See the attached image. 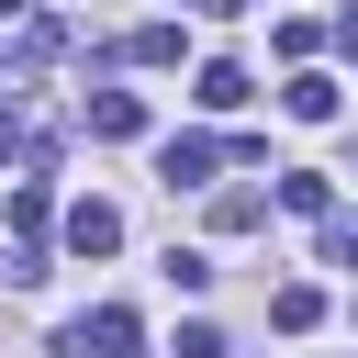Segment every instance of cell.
I'll list each match as a JSON object with an SVG mask.
<instances>
[{"mask_svg": "<svg viewBox=\"0 0 358 358\" xmlns=\"http://www.w3.org/2000/svg\"><path fill=\"white\" fill-rule=\"evenodd\" d=\"M145 347V324L123 313V302H101V313H78L67 336H56V358H134Z\"/></svg>", "mask_w": 358, "mask_h": 358, "instance_id": "obj_1", "label": "cell"}, {"mask_svg": "<svg viewBox=\"0 0 358 358\" xmlns=\"http://www.w3.org/2000/svg\"><path fill=\"white\" fill-rule=\"evenodd\" d=\"M56 235H67V257H112V246H123V213H112V201H67Z\"/></svg>", "mask_w": 358, "mask_h": 358, "instance_id": "obj_2", "label": "cell"}, {"mask_svg": "<svg viewBox=\"0 0 358 358\" xmlns=\"http://www.w3.org/2000/svg\"><path fill=\"white\" fill-rule=\"evenodd\" d=\"M213 168H224V145H213V134H168V157H157V179H168V190H201Z\"/></svg>", "mask_w": 358, "mask_h": 358, "instance_id": "obj_3", "label": "cell"}, {"mask_svg": "<svg viewBox=\"0 0 358 358\" xmlns=\"http://www.w3.org/2000/svg\"><path fill=\"white\" fill-rule=\"evenodd\" d=\"M280 112H291V123H336V112H347V90H336L324 67H302V78L280 90Z\"/></svg>", "mask_w": 358, "mask_h": 358, "instance_id": "obj_4", "label": "cell"}, {"mask_svg": "<svg viewBox=\"0 0 358 358\" xmlns=\"http://www.w3.org/2000/svg\"><path fill=\"white\" fill-rule=\"evenodd\" d=\"M90 134H101V145H134V134H145V101H134V90H90Z\"/></svg>", "mask_w": 358, "mask_h": 358, "instance_id": "obj_5", "label": "cell"}, {"mask_svg": "<svg viewBox=\"0 0 358 358\" xmlns=\"http://www.w3.org/2000/svg\"><path fill=\"white\" fill-rule=\"evenodd\" d=\"M0 224H11V246H45V224H56V201H45V179H22V190L0 201Z\"/></svg>", "mask_w": 358, "mask_h": 358, "instance_id": "obj_6", "label": "cell"}, {"mask_svg": "<svg viewBox=\"0 0 358 358\" xmlns=\"http://www.w3.org/2000/svg\"><path fill=\"white\" fill-rule=\"evenodd\" d=\"M268 324H280V336H313V324H324V291H313V280H280V291H268Z\"/></svg>", "mask_w": 358, "mask_h": 358, "instance_id": "obj_7", "label": "cell"}, {"mask_svg": "<svg viewBox=\"0 0 358 358\" xmlns=\"http://www.w3.org/2000/svg\"><path fill=\"white\" fill-rule=\"evenodd\" d=\"M123 56H134V67H179V22H134Z\"/></svg>", "mask_w": 358, "mask_h": 358, "instance_id": "obj_8", "label": "cell"}, {"mask_svg": "<svg viewBox=\"0 0 358 358\" xmlns=\"http://www.w3.org/2000/svg\"><path fill=\"white\" fill-rule=\"evenodd\" d=\"M190 101H201V112H235V101H246V67H235V56H213V67H201V90H190Z\"/></svg>", "mask_w": 358, "mask_h": 358, "instance_id": "obj_9", "label": "cell"}, {"mask_svg": "<svg viewBox=\"0 0 358 358\" xmlns=\"http://www.w3.org/2000/svg\"><path fill=\"white\" fill-rule=\"evenodd\" d=\"M257 224H268L257 190H224V201H213V235H257Z\"/></svg>", "mask_w": 358, "mask_h": 358, "instance_id": "obj_10", "label": "cell"}, {"mask_svg": "<svg viewBox=\"0 0 358 358\" xmlns=\"http://www.w3.org/2000/svg\"><path fill=\"white\" fill-rule=\"evenodd\" d=\"M280 201H291V213H324L336 190H324V168H291V179H280Z\"/></svg>", "mask_w": 358, "mask_h": 358, "instance_id": "obj_11", "label": "cell"}, {"mask_svg": "<svg viewBox=\"0 0 358 358\" xmlns=\"http://www.w3.org/2000/svg\"><path fill=\"white\" fill-rule=\"evenodd\" d=\"M179 358H224V336L213 324H179Z\"/></svg>", "mask_w": 358, "mask_h": 358, "instance_id": "obj_12", "label": "cell"}, {"mask_svg": "<svg viewBox=\"0 0 358 358\" xmlns=\"http://www.w3.org/2000/svg\"><path fill=\"white\" fill-rule=\"evenodd\" d=\"M336 45H347V56H358V0H347V11H336Z\"/></svg>", "mask_w": 358, "mask_h": 358, "instance_id": "obj_13", "label": "cell"}, {"mask_svg": "<svg viewBox=\"0 0 358 358\" xmlns=\"http://www.w3.org/2000/svg\"><path fill=\"white\" fill-rule=\"evenodd\" d=\"M190 11H201V22H224V11H246V0H190Z\"/></svg>", "mask_w": 358, "mask_h": 358, "instance_id": "obj_14", "label": "cell"}, {"mask_svg": "<svg viewBox=\"0 0 358 358\" xmlns=\"http://www.w3.org/2000/svg\"><path fill=\"white\" fill-rule=\"evenodd\" d=\"M0 157H22V123H11V112H0Z\"/></svg>", "mask_w": 358, "mask_h": 358, "instance_id": "obj_15", "label": "cell"}, {"mask_svg": "<svg viewBox=\"0 0 358 358\" xmlns=\"http://www.w3.org/2000/svg\"><path fill=\"white\" fill-rule=\"evenodd\" d=\"M11 11H22V0H0V22H11Z\"/></svg>", "mask_w": 358, "mask_h": 358, "instance_id": "obj_16", "label": "cell"}]
</instances>
